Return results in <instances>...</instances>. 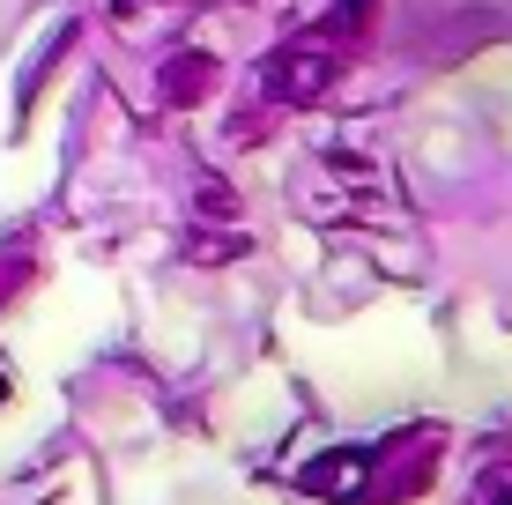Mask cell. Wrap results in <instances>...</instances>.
Listing matches in <instances>:
<instances>
[]
</instances>
